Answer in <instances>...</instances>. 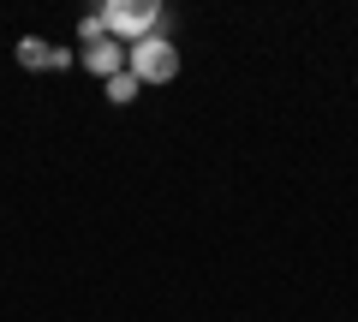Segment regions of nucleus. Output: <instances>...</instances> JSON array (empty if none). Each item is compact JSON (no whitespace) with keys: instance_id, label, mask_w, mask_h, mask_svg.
Instances as JSON below:
<instances>
[{"instance_id":"nucleus-1","label":"nucleus","mask_w":358,"mask_h":322,"mask_svg":"<svg viewBox=\"0 0 358 322\" xmlns=\"http://www.w3.org/2000/svg\"><path fill=\"white\" fill-rule=\"evenodd\" d=\"M96 13H102L108 36H114L120 48H138L143 36H155V30H162L167 6H162V0H102Z\"/></svg>"},{"instance_id":"nucleus-2","label":"nucleus","mask_w":358,"mask_h":322,"mask_svg":"<svg viewBox=\"0 0 358 322\" xmlns=\"http://www.w3.org/2000/svg\"><path fill=\"white\" fill-rule=\"evenodd\" d=\"M78 54H84V72H96V78H120L126 72V48L108 36V24H102L96 6L78 18Z\"/></svg>"},{"instance_id":"nucleus-3","label":"nucleus","mask_w":358,"mask_h":322,"mask_svg":"<svg viewBox=\"0 0 358 322\" xmlns=\"http://www.w3.org/2000/svg\"><path fill=\"white\" fill-rule=\"evenodd\" d=\"M126 72L138 78V84H173L179 78V42L167 36V30L143 36L138 48H126Z\"/></svg>"},{"instance_id":"nucleus-4","label":"nucleus","mask_w":358,"mask_h":322,"mask_svg":"<svg viewBox=\"0 0 358 322\" xmlns=\"http://www.w3.org/2000/svg\"><path fill=\"white\" fill-rule=\"evenodd\" d=\"M13 54H18L24 72H66V66H72V48H54V42H42V36H24Z\"/></svg>"},{"instance_id":"nucleus-5","label":"nucleus","mask_w":358,"mask_h":322,"mask_svg":"<svg viewBox=\"0 0 358 322\" xmlns=\"http://www.w3.org/2000/svg\"><path fill=\"white\" fill-rule=\"evenodd\" d=\"M102 90H108V102H114V108H126V102H138V90H143V84H138L131 72H120V78H108Z\"/></svg>"}]
</instances>
